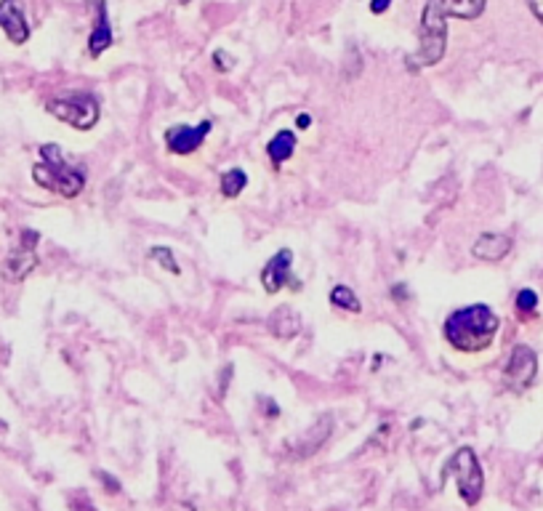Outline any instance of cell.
Returning a JSON list of instances; mask_svg holds the SVG:
<instances>
[{
	"mask_svg": "<svg viewBox=\"0 0 543 511\" xmlns=\"http://www.w3.org/2000/svg\"><path fill=\"white\" fill-rule=\"evenodd\" d=\"M40 242V234L35 229H24L19 237V245L8 253L5 264H3V278L8 283H19L27 275L35 272L38 267V256H35V245Z\"/></svg>",
	"mask_w": 543,
	"mask_h": 511,
	"instance_id": "8992f818",
	"label": "cell"
},
{
	"mask_svg": "<svg viewBox=\"0 0 543 511\" xmlns=\"http://www.w3.org/2000/svg\"><path fill=\"white\" fill-rule=\"evenodd\" d=\"M487 0H429L421 13L418 27V48L407 54V70L418 73L424 67H434L448 48V19H479Z\"/></svg>",
	"mask_w": 543,
	"mask_h": 511,
	"instance_id": "6da1fadb",
	"label": "cell"
},
{
	"mask_svg": "<svg viewBox=\"0 0 543 511\" xmlns=\"http://www.w3.org/2000/svg\"><path fill=\"white\" fill-rule=\"evenodd\" d=\"M181 3H189V0H181Z\"/></svg>",
	"mask_w": 543,
	"mask_h": 511,
	"instance_id": "cb8c5ba5",
	"label": "cell"
},
{
	"mask_svg": "<svg viewBox=\"0 0 543 511\" xmlns=\"http://www.w3.org/2000/svg\"><path fill=\"white\" fill-rule=\"evenodd\" d=\"M291 264H293V251H288V248L277 251V253L267 261V267H264V272H261V286H264V291L277 293L283 286L302 288V283H293V278H291Z\"/></svg>",
	"mask_w": 543,
	"mask_h": 511,
	"instance_id": "9c48e42d",
	"label": "cell"
},
{
	"mask_svg": "<svg viewBox=\"0 0 543 511\" xmlns=\"http://www.w3.org/2000/svg\"><path fill=\"white\" fill-rule=\"evenodd\" d=\"M310 123H311V118L307 115V112H302V115L296 118V126H299V128H310Z\"/></svg>",
	"mask_w": 543,
	"mask_h": 511,
	"instance_id": "603a6c76",
	"label": "cell"
},
{
	"mask_svg": "<svg viewBox=\"0 0 543 511\" xmlns=\"http://www.w3.org/2000/svg\"><path fill=\"white\" fill-rule=\"evenodd\" d=\"M96 477H99V480H104V482H107V488H109V493H118V490H120V485H118V480H115V477H109V474H107V471H96Z\"/></svg>",
	"mask_w": 543,
	"mask_h": 511,
	"instance_id": "ffe728a7",
	"label": "cell"
},
{
	"mask_svg": "<svg viewBox=\"0 0 543 511\" xmlns=\"http://www.w3.org/2000/svg\"><path fill=\"white\" fill-rule=\"evenodd\" d=\"M248 184V173L242 168H227L222 173V195L224 198H237Z\"/></svg>",
	"mask_w": 543,
	"mask_h": 511,
	"instance_id": "9a60e30c",
	"label": "cell"
},
{
	"mask_svg": "<svg viewBox=\"0 0 543 511\" xmlns=\"http://www.w3.org/2000/svg\"><path fill=\"white\" fill-rule=\"evenodd\" d=\"M150 259L157 261L160 267H165L171 275H181V267L176 264V259H173V253H171V248H162V245H155V248H150Z\"/></svg>",
	"mask_w": 543,
	"mask_h": 511,
	"instance_id": "e0dca14e",
	"label": "cell"
},
{
	"mask_svg": "<svg viewBox=\"0 0 543 511\" xmlns=\"http://www.w3.org/2000/svg\"><path fill=\"white\" fill-rule=\"evenodd\" d=\"M448 480L459 482V496L466 507L479 504V498L485 493V474H482L479 458L471 447H459L448 458V463L442 466V474H440V488H445Z\"/></svg>",
	"mask_w": 543,
	"mask_h": 511,
	"instance_id": "277c9868",
	"label": "cell"
},
{
	"mask_svg": "<svg viewBox=\"0 0 543 511\" xmlns=\"http://www.w3.org/2000/svg\"><path fill=\"white\" fill-rule=\"evenodd\" d=\"M32 179L38 187L57 192L62 198H78L85 187V176L78 165H73L62 146L43 145L40 146V163L32 168Z\"/></svg>",
	"mask_w": 543,
	"mask_h": 511,
	"instance_id": "3957f363",
	"label": "cell"
},
{
	"mask_svg": "<svg viewBox=\"0 0 543 511\" xmlns=\"http://www.w3.org/2000/svg\"><path fill=\"white\" fill-rule=\"evenodd\" d=\"M512 237L509 234H498V232H485L477 237V242L471 245V253L482 261H501L512 253Z\"/></svg>",
	"mask_w": 543,
	"mask_h": 511,
	"instance_id": "7c38bea8",
	"label": "cell"
},
{
	"mask_svg": "<svg viewBox=\"0 0 543 511\" xmlns=\"http://www.w3.org/2000/svg\"><path fill=\"white\" fill-rule=\"evenodd\" d=\"M498 328H501V320L487 304H471V306L453 312L445 320L442 333L453 349L474 355V352H482L493 344Z\"/></svg>",
	"mask_w": 543,
	"mask_h": 511,
	"instance_id": "7a4b0ae2",
	"label": "cell"
},
{
	"mask_svg": "<svg viewBox=\"0 0 543 511\" xmlns=\"http://www.w3.org/2000/svg\"><path fill=\"white\" fill-rule=\"evenodd\" d=\"M96 19H93V30L88 38V54L91 59H99L109 46H112V27H109V16H107V3L104 0H91Z\"/></svg>",
	"mask_w": 543,
	"mask_h": 511,
	"instance_id": "8fae6325",
	"label": "cell"
},
{
	"mask_svg": "<svg viewBox=\"0 0 543 511\" xmlns=\"http://www.w3.org/2000/svg\"><path fill=\"white\" fill-rule=\"evenodd\" d=\"M296 145H299V139H296V134H293V131L283 128V131H277V134H275V139L267 145V154H269V160L275 163V168H280V165H283L288 157H293Z\"/></svg>",
	"mask_w": 543,
	"mask_h": 511,
	"instance_id": "5bb4252c",
	"label": "cell"
},
{
	"mask_svg": "<svg viewBox=\"0 0 543 511\" xmlns=\"http://www.w3.org/2000/svg\"><path fill=\"white\" fill-rule=\"evenodd\" d=\"M528 5H530V11H533V16L539 19L543 24V0H528Z\"/></svg>",
	"mask_w": 543,
	"mask_h": 511,
	"instance_id": "44dd1931",
	"label": "cell"
},
{
	"mask_svg": "<svg viewBox=\"0 0 543 511\" xmlns=\"http://www.w3.org/2000/svg\"><path fill=\"white\" fill-rule=\"evenodd\" d=\"M539 375V355L528 347V344H517L512 349V357L504 370V381L512 392H525L533 386Z\"/></svg>",
	"mask_w": 543,
	"mask_h": 511,
	"instance_id": "52a82bcc",
	"label": "cell"
},
{
	"mask_svg": "<svg viewBox=\"0 0 543 511\" xmlns=\"http://www.w3.org/2000/svg\"><path fill=\"white\" fill-rule=\"evenodd\" d=\"M517 312H520L522 317L536 314V312H539V293L530 291V288H522V291L517 293Z\"/></svg>",
	"mask_w": 543,
	"mask_h": 511,
	"instance_id": "ac0fdd59",
	"label": "cell"
},
{
	"mask_svg": "<svg viewBox=\"0 0 543 511\" xmlns=\"http://www.w3.org/2000/svg\"><path fill=\"white\" fill-rule=\"evenodd\" d=\"M269 330L280 339V341H291L293 336L302 333V320L291 306H280L275 309V314L269 317Z\"/></svg>",
	"mask_w": 543,
	"mask_h": 511,
	"instance_id": "4fadbf2b",
	"label": "cell"
},
{
	"mask_svg": "<svg viewBox=\"0 0 543 511\" xmlns=\"http://www.w3.org/2000/svg\"><path fill=\"white\" fill-rule=\"evenodd\" d=\"M330 304L333 306H341V309H346V312H363V304H360V298L355 295L352 288H346V286H336L333 291H330Z\"/></svg>",
	"mask_w": 543,
	"mask_h": 511,
	"instance_id": "2e32d148",
	"label": "cell"
},
{
	"mask_svg": "<svg viewBox=\"0 0 543 511\" xmlns=\"http://www.w3.org/2000/svg\"><path fill=\"white\" fill-rule=\"evenodd\" d=\"M389 5H391V0H371V11L373 13H384Z\"/></svg>",
	"mask_w": 543,
	"mask_h": 511,
	"instance_id": "7402d4cb",
	"label": "cell"
},
{
	"mask_svg": "<svg viewBox=\"0 0 543 511\" xmlns=\"http://www.w3.org/2000/svg\"><path fill=\"white\" fill-rule=\"evenodd\" d=\"M211 128H214L211 120H203L197 126H171L165 131V146L173 154H192V152H197L203 146L206 137L211 134Z\"/></svg>",
	"mask_w": 543,
	"mask_h": 511,
	"instance_id": "ba28073f",
	"label": "cell"
},
{
	"mask_svg": "<svg viewBox=\"0 0 543 511\" xmlns=\"http://www.w3.org/2000/svg\"><path fill=\"white\" fill-rule=\"evenodd\" d=\"M0 27L11 43L22 46L30 40V24L22 8V0H0Z\"/></svg>",
	"mask_w": 543,
	"mask_h": 511,
	"instance_id": "30bf717a",
	"label": "cell"
},
{
	"mask_svg": "<svg viewBox=\"0 0 543 511\" xmlns=\"http://www.w3.org/2000/svg\"><path fill=\"white\" fill-rule=\"evenodd\" d=\"M46 110L48 115L78 131H91L99 123V101L91 93H70L65 99H51Z\"/></svg>",
	"mask_w": 543,
	"mask_h": 511,
	"instance_id": "5b68a950",
	"label": "cell"
},
{
	"mask_svg": "<svg viewBox=\"0 0 543 511\" xmlns=\"http://www.w3.org/2000/svg\"><path fill=\"white\" fill-rule=\"evenodd\" d=\"M214 65H216L219 73H230V70H232V57H227L224 48H216V51H214Z\"/></svg>",
	"mask_w": 543,
	"mask_h": 511,
	"instance_id": "d6986e66",
	"label": "cell"
}]
</instances>
